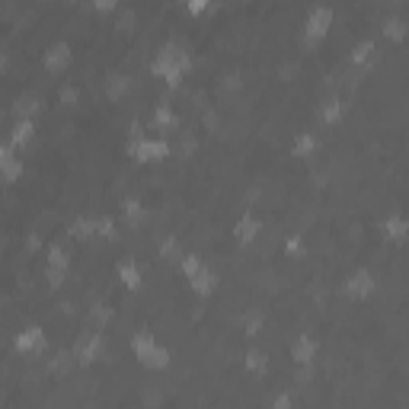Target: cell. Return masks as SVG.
<instances>
[{"label": "cell", "instance_id": "1", "mask_svg": "<svg viewBox=\"0 0 409 409\" xmlns=\"http://www.w3.org/2000/svg\"><path fill=\"white\" fill-rule=\"evenodd\" d=\"M151 70L160 77V80H167V84L173 87L192 70V58H189V52L179 48V45H163L157 52V58H154Z\"/></svg>", "mask_w": 409, "mask_h": 409}, {"label": "cell", "instance_id": "2", "mask_svg": "<svg viewBox=\"0 0 409 409\" xmlns=\"http://www.w3.org/2000/svg\"><path fill=\"white\" fill-rule=\"evenodd\" d=\"M131 352H135V358L144 364V368H154V371H160V368L170 364V352L163 349L151 333H137L135 339H131Z\"/></svg>", "mask_w": 409, "mask_h": 409}, {"label": "cell", "instance_id": "3", "mask_svg": "<svg viewBox=\"0 0 409 409\" xmlns=\"http://www.w3.org/2000/svg\"><path fill=\"white\" fill-rule=\"evenodd\" d=\"M179 269H182V275L189 278V285H192V291H195V295H211V291H214V272L195 256V253L182 256Z\"/></svg>", "mask_w": 409, "mask_h": 409}, {"label": "cell", "instance_id": "4", "mask_svg": "<svg viewBox=\"0 0 409 409\" xmlns=\"http://www.w3.org/2000/svg\"><path fill=\"white\" fill-rule=\"evenodd\" d=\"M128 154L137 160V163H157L170 154V144L163 137H135L128 147Z\"/></svg>", "mask_w": 409, "mask_h": 409}, {"label": "cell", "instance_id": "5", "mask_svg": "<svg viewBox=\"0 0 409 409\" xmlns=\"http://www.w3.org/2000/svg\"><path fill=\"white\" fill-rule=\"evenodd\" d=\"M329 26H333V10L313 7L311 13H307V23H304V42H311V45L323 42V38L329 36Z\"/></svg>", "mask_w": 409, "mask_h": 409}, {"label": "cell", "instance_id": "6", "mask_svg": "<svg viewBox=\"0 0 409 409\" xmlns=\"http://www.w3.org/2000/svg\"><path fill=\"white\" fill-rule=\"evenodd\" d=\"M42 349H45V333L38 326H29V329H23V333L16 336V352L20 355H36Z\"/></svg>", "mask_w": 409, "mask_h": 409}, {"label": "cell", "instance_id": "7", "mask_svg": "<svg viewBox=\"0 0 409 409\" xmlns=\"http://www.w3.org/2000/svg\"><path fill=\"white\" fill-rule=\"evenodd\" d=\"M64 272H68V253L61 246H52L48 250V278H52V285H61Z\"/></svg>", "mask_w": 409, "mask_h": 409}, {"label": "cell", "instance_id": "8", "mask_svg": "<svg viewBox=\"0 0 409 409\" xmlns=\"http://www.w3.org/2000/svg\"><path fill=\"white\" fill-rule=\"evenodd\" d=\"M345 291H349V297H358V301H362V297H368L374 291V278H371V272H355L352 275L349 281H345Z\"/></svg>", "mask_w": 409, "mask_h": 409}, {"label": "cell", "instance_id": "9", "mask_svg": "<svg viewBox=\"0 0 409 409\" xmlns=\"http://www.w3.org/2000/svg\"><path fill=\"white\" fill-rule=\"evenodd\" d=\"M70 58H74V54H70V48L64 45V42H58V45H52L45 52V68L58 74V70H64L70 64Z\"/></svg>", "mask_w": 409, "mask_h": 409}, {"label": "cell", "instance_id": "10", "mask_svg": "<svg viewBox=\"0 0 409 409\" xmlns=\"http://www.w3.org/2000/svg\"><path fill=\"white\" fill-rule=\"evenodd\" d=\"M313 355H317V342H313L311 336H301V339L295 342V349H291V358H295L297 364H311Z\"/></svg>", "mask_w": 409, "mask_h": 409}, {"label": "cell", "instance_id": "11", "mask_svg": "<svg viewBox=\"0 0 409 409\" xmlns=\"http://www.w3.org/2000/svg\"><path fill=\"white\" fill-rule=\"evenodd\" d=\"M32 135H36V125H32V119H20L13 125V135H10V141H13V147H23L32 141Z\"/></svg>", "mask_w": 409, "mask_h": 409}, {"label": "cell", "instance_id": "12", "mask_svg": "<svg viewBox=\"0 0 409 409\" xmlns=\"http://www.w3.org/2000/svg\"><path fill=\"white\" fill-rule=\"evenodd\" d=\"M256 234H259V224L253 218H243L240 224H237V240H240V243L256 240Z\"/></svg>", "mask_w": 409, "mask_h": 409}, {"label": "cell", "instance_id": "13", "mask_svg": "<svg viewBox=\"0 0 409 409\" xmlns=\"http://www.w3.org/2000/svg\"><path fill=\"white\" fill-rule=\"evenodd\" d=\"M20 176H23V163H20V160H16V154H13V157L0 167V179H3V182H16Z\"/></svg>", "mask_w": 409, "mask_h": 409}, {"label": "cell", "instance_id": "14", "mask_svg": "<svg viewBox=\"0 0 409 409\" xmlns=\"http://www.w3.org/2000/svg\"><path fill=\"white\" fill-rule=\"evenodd\" d=\"M119 278L128 285V288H137L141 285V272H137V265L135 262H121L119 265Z\"/></svg>", "mask_w": 409, "mask_h": 409}, {"label": "cell", "instance_id": "15", "mask_svg": "<svg viewBox=\"0 0 409 409\" xmlns=\"http://www.w3.org/2000/svg\"><path fill=\"white\" fill-rule=\"evenodd\" d=\"M384 230H387V237H390V240L400 243L403 237H406V221H403V218H390L384 224Z\"/></svg>", "mask_w": 409, "mask_h": 409}, {"label": "cell", "instance_id": "16", "mask_svg": "<svg viewBox=\"0 0 409 409\" xmlns=\"http://www.w3.org/2000/svg\"><path fill=\"white\" fill-rule=\"evenodd\" d=\"M99 349H103V342L93 336L90 342H84V345H80V352H77V355H80V362L90 364V362H96V352H99Z\"/></svg>", "mask_w": 409, "mask_h": 409}, {"label": "cell", "instance_id": "17", "mask_svg": "<svg viewBox=\"0 0 409 409\" xmlns=\"http://www.w3.org/2000/svg\"><path fill=\"white\" fill-rule=\"evenodd\" d=\"M313 147H317V141L311 135H301L295 141V157H307V154H313Z\"/></svg>", "mask_w": 409, "mask_h": 409}, {"label": "cell", "instance_id": "18", "mask_svg": "<svg viewBox=\"0 0 409 409\" xmlns=\"http://www.w3.org/2000/svg\"><path fill=\"white\" fill-rule=\"evenodd\" d=\"M182 7L189 10V13H192V16H202V13H204V10L211 7V0H182Z\"/></svg>", "mask_w": 409, "mask_h": 409}, {"label": "cell", "instance_id": "19", "mask_svg": "<svg viewBox=\"0 0 409 409\" xmlns=\"http://www.w3.org/2000/svg\"><path fill=\"white\" fill-rule=\"evenodd\" d=\"M339 115H342V106H339V103H329V106L323 109V121H339Z\"/></svg>", "mask_w": 409, "mask_h": 409}, {"label": "cell", "instance_id": "20", "mask_svg": "<svg viewBox=\"0 0 409 409\" xmlns=\"http://www.w3.org/2000/svg\"><path fill=\"white\" fill-rule=\"evenodd\" d=\"M154 119H157V121H160V125H173V121H176V119H173V112H170V109H167V106H160V109H157V112H154Z\"/></svg>", "mask_w": 409, "mask_h": 409}, {"label": "cell", "instance_id": "21", "mask_svg": "<svg viewBox=\"0 0 409 409\" xmlns=\"http://www.w3.org/2000/svg\"><path fill=\"white\" fill-rule=\"evenodd\" d=\"M387 32H390V38H396V42H400V38H403V23H400V20L387 23Z\"/></svg>", "mask_w": 409, "mask_h": 409}, {"label": "cell", "instance_id": "22", "mask_svg": "<svg viewBox=\"0 0 409 409\" xmlns=\"http://www.w3.org/2000/svg\"><path fill=\"white\" fill-rule=\"evenodd\" d=\"M93 7H96V10H103V13H109V10H115V7H119V0H93Z\"/></svg>", "mask_w": 409, "mask_h": 409}, {"label": "cell", "instance_id": "23", "mask_svg": "<svg viewBox=\"0 0 409 409\" xmlns=\"http://www.w3.org/2000/svg\"><path fill=\"white\" fill-rule=\"evenodd\" d=\"M250 368H253V371H265V358L259 355V352H253V355H250Z\"/></svg>", "mask_w": 409, "mask_h": 409}, {"label": "cell", "instance_id": "24", "mask_svg": "<svg viewBox=\"0 0 409 409\" xmlns=\"http://www.w3.org/2000/svg\"><path fill=\"white\" fill-rule=\"evenodd\" d=\"M371 42H364V45L362 48H355V61H364V58H368V54H371Z\"/></svg>", "mask_w": 409, "mask_h": 409}, {"label": "cell", "instance_id": "25", "mask_svg": "<svg viewBox=\"0 0 409 409\" xmlns=\"http://www.w3.org/2000/svg\"><path fill=\"white\" fill-rule=\"evenodd\" d=\"M10 157H13V151H10V144H3V141H0V167H3V163H7Z\"/></svg>", "mask_w": 409, "mask_h": 409}, {"label": "cell", "instance_id": "26", "mask_svg": "<svg viewBox=\"0 0 409 409\" xmlns=\"http://www.w3.org/2000/svg\"><path fill=\"white\" fill-rule=\"evenodd\" d=\"M0 70H3V58H0Z\"/></svg>", "mask_w": 409, "mask_h": 409}]
</instances>
